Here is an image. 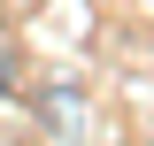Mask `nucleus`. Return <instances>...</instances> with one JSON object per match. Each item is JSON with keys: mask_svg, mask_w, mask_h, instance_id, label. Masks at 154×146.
I'll list each match as a JSON object with an SVG mask.
<instances>
[{"mask_svg": "<svg viewBox=\"0 0 154 146\" xmlns=\"http://www.w3.org/2000/svg\"><path fill=\"white\" fill-rule=\"evenodd\" d=\"M16 85V62H8V38H0V92Z\"/></svg>", "mask_w": 154, "mask_h": 146, "instance_id": "obj_1", "label": "nucleus"}]
</instances>
